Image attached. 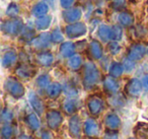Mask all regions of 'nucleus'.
<instances>
[{"mask_svg":"<svg viewBox=\"0 0 148 139\" xmlns=\"http://www.w3.org/2000/svg\"><path fill=\"white\" fill-rule=\"evenodd\" d=\"M17 61V54L13 50L5 52L2 56V66L4 68H9L13 66Z\"/></svg>","mask_w":148,"mask_h":139,"instance_id":"20","label":"nucleus"},{"mask_svg":"<svg viewBox=\"0 0 148 139\" xmlns=\"http://www.w3.org/2000/svg\"><path fill=\"white\" fill-rule=\"evenodd\" d=\"M108 50L112 55H117L121 51V46L118 43V41H112L108 45Z\"/></svg>","mask_w":148,"mask_h":139,"instance_id":"40","label":"nucleus"},{"mask_svg":"<svg viewBox=\"0 0 148 139\" xmlns=\"http://www.w3.org/2000/svg\"><path fill=\"white\" fill-rule=\"evenodd\" d=\"M119 138V135H118L117 130H109L106 131L105 135H103V139H118Z\"/></svg>","mask_w":148,"mask_h":139,"instance_id":"43","label":"nucleus"},{"mask_svg":"<svg viewBox=\"0 0 148 139\" xmlns=\"http://www.w3.org/2000/svg\"><path fill=\"white\" fill-rule=\"evenodd\" d=\"M47 125L52 130H57L63 123V116L57 110H50L46 114Z\"/></svg>","mask_w":148,"mask_h":139,"instance_id":"6","label":"nucleus"},{"mask_svg":"<svg viewBox=\"0 0 148 139\" xmlns=\"http://www.w3.org/2000/svg\"><path fill=\"white\" fill-rule=\"evenodd\" d=\"M60 54L64 58H70L75 55V45L72 42H63L60 46Z\"/></svg>","mask_w":148,"mask_h":139,"instance_id":"21","label":"nucleus"},{"mask_svg":"<svg viewBox=\"0 0 148 139\" xmlns=\"http://www.w3.org/2000/svg\"><path fill=\"white\" fill-rule=\"evenodd\" d=\"M147 53V48L141 43H135L129 48L128 57L133 61H140Z\"/></svg>","mask_w":148,"mask_h":139,"instance_id":"9","label":"nucleus"},{"mask_svg":"<svg viewBox=\"0 0 148 139\" xmlns=\"http://www.w3.org/2000/svg\"><path fill=\"white\" fill-rule=\"evenodd\" d=\"M42 139H53V135H52L51 132H49L48 130H44L42 132Z\"/></svg>","mask_w":148,"mask_h":139,"instance_id":"45","label":"nucleus"},{"mask_svg":"<svg viewBox=\"0 0 148 139\" xmlns=\"http://www.w3.org/2000/svg\"><path fill=\"white\" fill-rule=\"evenodd\" d=\"M36 61L43 67H50L54 63V56L49 51H42L37 54Z\"/></svg>","mask_w":148,"mask_h":139,"instance_id":"18","label":"nucleus"},{"mask_svg":"<svg viewBox=\"0 0 148 139\" xmlns=\"http://www.w3.org/2000/svg\"><path fill=\"white\" fill-rule=\"evenodd\" d=\"M23 19L18 17H11L10 19L3 21L1 25V30L4 34L9 36H16L21 33L23 29Z\"/></svg>","mask_w":148,"mask_h":139,"instance_id":"3","label":"nucleus"},{"mask_svg":"<svg viewBox=\"0 0 148 139\" xmlns=\"http://www.w3.org/2000/svg\"><path fill=\"white\" fill-rule=\"evenodd\" d=\"M75 2H76V0H60V4L65 9L71 8L75 4Z\"/></svg>","mask_w":148,"mask_h":139,"instance_id":"44","label":"nucleus"},{"mask_svg":"<svg viewBox=\"0 0 148 139\" xmlns=\"http://www.w3.org/2000/svg\"><path fill=\"white\" fill-rule=\"evenodd\" d=\"M123 36V30L120 25H113L112 27V41H120Z\"/></svg>","mask_w":148,"mask_h":139,"instance_id":"38","label":"nucleus"},{"mask_svg":"<svg viewBox=\"0 0 148 139\" xmlns=\"http://www.w3.org/2000/svg\"><path fill=\"white\" fill-rule=\"evenodd\" d=\"M88 53L92 59H101V57L103 55V49L101 44L99 41H97V40H92L88 45Z\"/></svg>","mask_w":148,"mask_h":139,"instance_id":"17","label":"nucleus"},{"mask_svg":"<svg viewBox=\"0 0 148 139\" xmlns=\"http://www.w3.org/2000/svg\"><path fill=\"white\" fill-rule=\"evenodd\" d=\"M82 17V11L77 7H71L63 11V19L67 23H77Z\"/></svg>","mask_w":148,"mask_h":139,"instance_id":"11","label":"nucleus"},{"mask_svg":"<svg viewBox=\"0 0 148 139\" xmlns=\"http://www.w3.org/2000/svg\"><path fill=\"white\" fill-rule=\"evenodd\" d=\"M63 90L68 98H76L77 94H78L77 88L75 87V85H74L73 83H71V82H66L65 85L63 86Z\"/></svg>","mask_w":148,"mask_h":139,"instance_id":"32","label":"nucleus"},{"mask_svg":"<svg viewBox=\"0 0 148 139\" xmlns=\"http://www.w3.org/2000/svg\"><path fill=\"white\" fill-rule=\"evenodd\" d=\"M83 130L86 136L95 137L97 136L99 133V125L97 122L92 118H88L85 120L84 125H83Z\"/></svg>","mask_w":148,"mask_h":139,"instance_id":"14","label":"nucleus"},{"mask_svg":"<svg viewBox=\"0 0 148 139\" xmlns=\"http://www.w3.org/2000/svg\"><path fill=\"white\" fill-rule=\"evenodd\" d=\"M51 21H52L51 15H44V17H38V19L36 21V27L40 31H44V30H47L50 27Z\"/></svg>","mask_w":148,"mask_h":139,"instance_id":"29","label":"nucleus"},{"mask_svg":"<svg viewBox=\"0 0 148 139\" xmlns=\"http://www.w3.org/2000/svg\"><path fill=\"white\" fill-rule=\"evenodd\" d=\"M51 42H52L51 35H49L48 33H43V34H41V35L38 36V37L34 38L29 43H31L32 47H33L34 49L43 51V50H45L50 47Z\"/></svg>","mask_w":148,"mask_h":139,"instance_id":"7","label":"nucleus"},{"mask_svg":"<svg viewBox=\"0 0 148 139\" xmlns=\"http://www.w3.org/2000/svg\"><path fill=\"white\" fill-rule=\"evenodd\" d=\"M97 35L103 42L110 41L112 40V27L108 25H99V30H97Z\"/></svg>","mask_w":148,"mask_h":139,"instance_id":"27","label":"nucleus"},{"mask_svg":"<svg viewBox=\"0 0 148 139\" xmlns=\"http://www.w3.org/2000/svg\"><path fill=\"white\" fill-rule=\"evenodd\" d=\"M49 11V6L46 2H38L37 4L34 5L33 9H32V14L36 17H41L46 15Z\"/></svg>","mask_w":148,"mask_h":139,"instance_id":"24","label":"nucleus"},{"mask_svg":"<svg viewBox=\"0 0 148 139\" xmlns=\"http://www.w3.org/2000/svg\"><path fill=\"white\" fill-rule=\"evenodd\" d=\"M62 92H63V86H62L60 83H58V82L51 83L47 88L48 96H49L50 98H53V100L59 98L60 94H62Z\"/></svg>","mask_w":148,"mask_h":139,"instance_id":"25","label":"nucleus"},{"mask_svg":"<svg viewBox=\"0 0 148 139\" xmlns=\"http://www.w3.org/2000/svg\"><path fill=\"white\" fill-rule=\"evenodd\" d=\"M47 1L50 3V4H52V5H53V3H54V0H47Z\"/></svg>","mask_w":148,"mask_h":139,"instance_id":"48","label":"nucleus"},{"mask_svg":"<svg viewBox=\"0 0 148 139\" xmlns=\"http://www.w3.org/2000/svg\"><path fill=\"white\" fill-rule=\"evenodd\" d=\"M81 65H82V59L79 55H73L68 60V67L73 71L80 69Z\"/></svg>","mask_w":148,"mask_h":139,"instance_id":"30","label":"nucleus"},{"mask_svg":"<svg viewBox=\"0 0 148 139\" xmlns=\"http://www.w3.org/2000/svg\"><path fill=\"white\" fill-rule=\"evenodd\" d=\"M4 89L14 98H21L25 96V88L21 81L13 77H8L4 81Z\"/></svg>","mask_w":148,"mask_h":139,"instance_id":"2","label":"nucleus"},{"mask_svg":"<svg viewBox=\"0 0 148 139\" xmlns=\"http://www.w3.org/2000/svg\"><path fill=\"white\" fill-rule=\"evenodd\" d=\"M35 30H34L33 27H31L29 25H25V27H23V31H21V39L25 40V41L27 42H31L32 40L35 38Z\"/></svg>","mask_w":148,"mask_h":139,"instance_id":"31","label":"nucleus"},{"mask_svg":"<svg viewBox=\"0 0 148 139\" xmlns=\"http://www.w3.org/2000/svg\"><path fill=\"white\" fill-rule=\"evenodd\" d=\"M103 123H105L106 128L109 130H118L121 127V119L115 113H109L105 117Z\"/></svg>","mask_w":148,"mask_h":139,"instance_id":"15","label":"nucleus"},{"mask_svg":"<svg viewBox=\"0 0 148 139\" xmlns=\"http://www.w3.org/2000/svg\"><path fill=\"white\" fill-rule=\"evenodd\" d=\"M133 133L138 139H148V123H137L133 129Z\"/></svg>","mask_w":148,"mask_h":139,"instance_id":"19","label":"nucleus"},{"mask_svg":"<svg viewBox=\"0 0 148 139\" xmlns=\"http://www.w3.org/2000/svg\"><path fill=\"white\" fill-rule=\"evenodd\" d=\"M118 21L125 28L132 27L134 23V17L129 11H121L118 15Z\"/></svg>","mask_w":148,"mask_h":139,"instance_id":"22","label":"nucleus"},{"mask_svg":"<svg viewBox=\"0 0 148 139\" xmlns=\"http://www.w3.org/2000/svg\"><path fill=\"white\" fill-rule=\"evenodd\" d=\"M87 109L92 116H99L105 108V102L99 96H91L87 100Z\"/></svg>","mask_w":148,"mask_h":139,"instance_id":"5","label":"nucleus"},{"mask_svg":"<svg viewBox=\"0 0 148 139\" xmlns=\"http://www.w3.org/2000/svg\"><path fill=\"white\" fill-rule=\"evenodd\" d=\"M62 109L67 115H74L78 110V104L74 98H69L68 100H64L62 105Z\"/></svg>","mask_w":148,"mask_h":139,"instance_id":"23","label":"nucleus"},{"mask_svg":"<svg viewBox=\"0 0 148 139\" xmlns=\"http://www.w3.org/2000/svg\"><path fill=\"white\" fill-rule=\"evenodd\" d=\"M103 89L105 92H107L109 94H117L119 92V88H120V85H119V82L117 81L115 77L113 76H106L103 78Z\"/></svg>","mask_w":148,"mask_h":139,"instance_id":"16","label":"nucleus"},{"mask_svg":"<svg viewBox=\"0 0 148 139\" xmlns=\"http://www.w3.org/2000/svg\"><path fill=\"white\" fill-rule=\"evenodd\" d=\"M142 88H143V85H142V81H140L137 78H132L128 81V83L126 84L125 87V92L126 94H128L131 98H137V96H140L142 92Z\"/></svg>","mask_w":148,"mask_h":139,"instance_id":"10","label":"nucleus"},{"mask_svg":"<svg viewBox=\"0 0 148 139\" xmlns=\"http://www.w3.org/2000/svg\"><path fill=\"white\" fill-rule=\"evenodd\" d=\"M29 102L31 107L33 108V110L39 116H41L44 113V111H45V106H44L43 100L39 98V96L35 92H31L29 94Z\"/></svg>","mask_w":148,"mask_h":139,"instance_id":"13","label":"nucleus"},{"mask_svg":"<svg viewBox=\"0 0 148 139\" xmlns=\"http://www.w3.org/2000/svg\"><path fill=\"white\" fill-rule=\"evenodd\" d=\"M128 139H135V138H132V137H131V138H128Z\"/></svg>","mask_w":148,"mask_h":139,"instance_id":"49","label":"nucleus"},{"mask_svg":"<svg viewBox=\"0 0 148 139\" xmlns=\"http://www.w3.org/2000/svg\"><path fill=\"white\" fill-rule=\"evenodd\" d=\"M69 133L73 138H79L81 135V120L77 115H72L69 120Z\"/></svg>","mask_w":148,"mask_h":139,"instance_id":"12","label":"nucleus"},{"mask_svg":"<svg viewBox=\"0 0 148 139\" xmlns=\"http://www.w3.org/2000/svg\"><path fill=\"white\" fill-rule=\"evenodd\" d=\"M142 85H143V88L148 92V75H145L143 78H142Z\"/></svg>","mask_w":148,"mask_h":139,"instance_id":"46","label":"nucleus"},{"mask_svg":"<svg viewBox=\"0 0 148 139\" xmlns=\"http://www.w3.org/2000/svg\"><path fill=\"white\" fill-rule=\"evenodd\" d=\"M65 33L70 39H76L84 36L87 33L86 25L82 21H77L74 23H69L65 28Z\"/></svg>","mask_w":148,"mask_h":139,"instance_id":"4","label":"nucleus"},{"mask_svg":"<svg viewBox=\"0 0 148 139\" xmlns=\"http://www.w3.org/2000/svg\"><path fill=\"white\" fill-rule=\"evenodd\" d=\"M124 70H125V68H124L123 64L119 63V62H112L109 68L110 75L115 78L122 76V74L124 73Z\"/></svg>","mask_w":148,"mask_h":139,"instance_id":"28","label":"nucleus"},{"mask_svg":"<svg viewBox=\"0 0 148 139\" xmlns=\"http://www.w3.org/2000/svg\"><path fill=\"white\" fill-rule=\"evenodd\" d=\"M17 139H34L33 137L29 136V135H25V134H21L17 137Z\"/></svg>","mask_w":148,"mask_h":139,"instance_id":"47","label":"nucleus"},{"mask_svg":"<svg viewBox=\"0 0 148 139\" xmlns=\"http://www.w3.org/2000/svg\"><path fill=\"white\" fill-rule=\"evenodd\" d=\"M1 120L4 124H11L13 121V113L9 109H4L1 113Z\"/></svg>","mask_w":148,"mask_h":139,"instance_id":"37","label":"nucleus"},{"mask_svg":"<svg viewBox=\"0 0 148 139\" xmlns=\"http://www.w3.org/2000/svg\"><path fill=\"white\" fill-rule=\"evenodd\" d=\"M50 82H51V78H50L49 74L45 73V74H41V75L37 78L36 83H37V85L39 86L40 88L44 89V88H48V86L51 84Z\"/></svg>","mask_w":148,"mask_h":139,"instance_id":"34","label":"nucleus"},{"mask_svg":"<svg viewBox=\"0 0 148 139\" xmlns=\"http://www.w3.org/2000/svg\"><path fill=\"white\" fill-rule=\"evenodd\" d=\"M14 135V129L11 124H4L1 128V137L2 139H11Z\"/></svg>","mask_w":148,"mask_h":139,"instance_id":"35","label":"nucleus"},{"mask_svg":"<svg viewBox=\"0 0 148 139\" xmlns=\"http://www.w3.org/2000/svg\"><path fill=\"white\" fill-rule=\"evenodd\" d=\"M25 123H27V125L29 127V129L33 131H37L40 129V126H41V124H40V120L39 118H38V116L36 114H34V113H29V115H27L25 118Z\"/></svg>","mask_w":148,"mask_h":139,"instance_id":"26","label":"nucleus"},{"mask_svg":"<svg viewBox=\"0 0 148 139\" xmlns=\"http://www.w3.org/2000/svg\"><path fill=\"white\" fill-rule=\"evenodd\" d=\"M36 68L33 65H29L27 63H21L15 68V74L18 78L29 80L34 77L36 74Z\"/></svg>","mask_w":148,"mask_h":139,"instance_id":"8","label":"nucleus"},{"mask_svg":"<svg viewBox=\"0 0 148 139\" xmlns=\"http://www.w3.org/2000/svg\"><path fill=\"white\" fill-rule=\"evenodd\" d=\"M109 103L113 107H115V108H120V107H122L125 104V100H124L123 96H120V94H110Z\"/></svg>","mask_w":148,"mask_h":139,"instance_id":"33","label":"nucleus"},{"mask_svg":"<svg viewBox=\"0 0 148 139\" xmlns=\"http://www.w3.org/2000/svg\"><path fill=\"white\" fill-rule=\"evenodd\" d=\"M123 66L124 68H125L126 71H132V70L135 68V61H133V60H131L129 57L125 58V59L123 60Z\"/></svg>","mask_w":148,"mask_h":139,"instance_id":"42","label":"nucleus"},{"mask_svg":"<svg viewBox=\"0 0 148 139\" xmlns=\"http://www.w3.org/2000/svg\"><path fill=\"white\" fill-rule=\"evenodd\" d=\"M19 5L16 3H10L6 9V14L9 17H16L19 13Z\"/></svg>","mask_w":148,"mask_h":139,"instance_id":"36","label":"nucleus"},{"mask_svg":"<svg viewBox=\"0 0 148 139\" xmlns=\"http://www.w3.org/2000/svg\"><path fill=\"white\" fill-rule=\"evenodd\" d=\"M101 80V72L97 69V65L92 62H87L83 67L82 72V84L85 89L93 88Z\"/></svg>","mask_w":148,"mask_h":139,"instance_id":"1","label":"nucleus"},{"mask_svg":"<svg viewBox=\"0 0 148 139\" xmlns=\"http://www.w3.org/2000/svg\"><path fill=\"white\" fill-rule=\"evenodd\" d=\"M111 6L115 10H123L127 6V0H113Z\"/></svg>","mask_w":148,"mask_h":139,"instance_id":"41","label":"nucleus"},{"mask_svg":"<svg viewBox=\"0 0 148 139\" xmlns=\"http://www.w3.org/2000/svg\"><path fill=\"white\" fill-rule=\"evenodd\" d=\"M51 40H52V42L55 44H59V43H61V42H63V40H64L63 34L60 31L59 28H56L51 33Z\"/></svg>","mask_w":148,"mask_h":139,"instance_id":"39","label":"nucleus"}]
</instances>
